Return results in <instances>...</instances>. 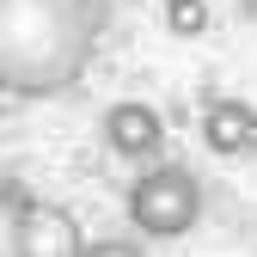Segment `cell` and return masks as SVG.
<instances>
[{"label": "cell", "instance_id": "cell-1", "mask_svg": "<svg viewBox=\"0 0 257 257\" xmlns=\"http://www.w3.org/2000/svg\"><path fill=\"white\" fill-rule=\"evenodd\" d=\"M110 0H0V92L61 98L104 43Z\"/></svg>", "mask_w": 257, "mask_h": 257}, {"label": "cell", "instance_id": "cell-2", "mask_svg": "<svg viewBox=\"0 0 257 257\" xmlns=\"http://www.w3.org/2000/svg\"><path fill=\"white\" fill-rule=\"evenodd\" d=\"M122 214H128V227L147 233V239H184L202 220V178L190 166L153 159V166H141V178L128 184Z\"/></svg>", "mask_w": 257, "mask_h": 257}, {"label": "cell", "instance_id": "cell-3", "mask_svg": "<svg viewBox=\"0 0 257 257\" xmlns=\"http://www.w3.org/2000/svg\"><path fill=\"white\" fill-rule=\"evenodd\" d=\"M98 135L116 159H128V166H153L159 153H166V116H159L147 98H116L98 122Z\"/></svg>", "mask_w": 257, "mask_h": 257}, {"label": "cell", "instance_id": "cell-4", "mask_svg": "<svg viewBox=\"0 0 257 257\" xmlns=\"http://www.w3.org/2000/svg\"><path fill=\"white\" fill-rule=\"evenodd\" d=\"M202 147L214 159L257 153V104H245V98H208L202 104Z\"/></svg>", "mask_w": 257, "mask_h": 257}, {"label": "cell", "instance_id": "cell-5", "mask_svg": "<svg viewBox=\"0 0 257 257\" xmlns=\"http://www.w3.org/2000/svg\"><path fill=\"white\" fill-rule=\"evenodd\" d=\"M25 251H31V257H80V251H86V233H80V220L61 208V202H31Z\"/></svg>", "mask_w": 257, "mask_h": 257}, {"label": "cell", "instance_id": "cell-6", "mask_svg": "<svg viewBox=\"0 0 257 257\" xmlns=\"http://www.w3.org/2000/svg\"><path fill=\"white\" fill-rule=\"evenodd\" d=\"M31 190L19 184H0V257H31L25 251V227H31Z\"/></svg>", "mask_w": 257, "mask_h": 257}, {"label": "cell", "instance_id": "cell-7", "mask_svg": "<svg viewBox=\"0 0 257 257\" xmlns=\"http://www.w3.org/2000/svg\"><path fill=\"white\" fill-rule=\"evenodd\" d=\"M166 31L172 37H202L208 31V0H166Z\"/></svg>", "mask_w": 257, "mask_h": 257}, {"label": "cell", "instance_id": "cell-8", "mask_svg": "<svg viewBox=\"0 0 257 257\" xmlns=\"http://www.w3.org/2000/svg\"><path fill=\"white\" fill-rule=\"evenodd\" d=\"M80 257H147L135 239H86V251Z\"/></svg>", "mask_w": 257, "mask_h": 257}]
</instances>
